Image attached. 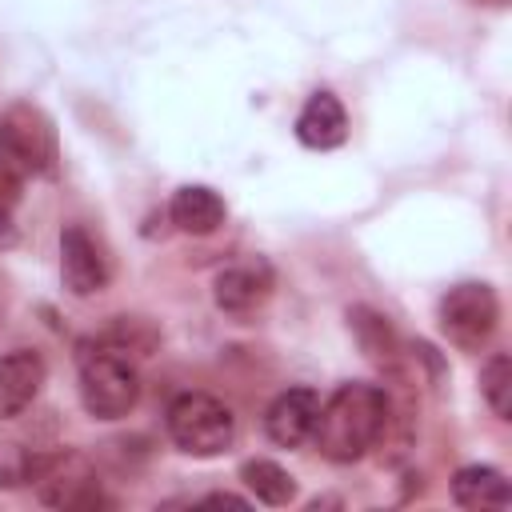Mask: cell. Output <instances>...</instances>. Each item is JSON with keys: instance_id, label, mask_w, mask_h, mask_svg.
<instances>
[{"instance_id": "1", "label": "cell", "mask_w": 512, "mask_h": 512, "mask_svg": "<svg viewBox=\"0 0 512 512\" xmlns=\"http://www.w3.org/2000/svg\"><path fill=\"white\" fill-rule=\"evenodd\" d=\"M384 424H388V396L376 384H340L320 404L312 440L328 460L352 464L376 444Z\"/></svg>"}, {"instance_id": "2", "label": "cell", "mask_w": 512, "mask_h": 512, "mask_svg": "<svg viewBox=\"0 0 512 512\" xmlns=\"http://www.w3.org/2000/svg\"><path fill=\"white\" fill-rule=\"evenodd\" d=\"M80 400L96 420H120L140 400V372L124 348H84L80 352Z\"/></svg>"}, {"instance_id": "3", "label": "cell", "mask_w": 512, "mask_h": 512, "mask_svg": "<svg viewBox=\"0 0 512 512\" xmlns=\"http://www.w3.org/2000/svg\"><path fill=\"white\" fill-rule=\"evenodd\" d=\"M168 436L188 456H220L236 440V416L208 392H180L168 404Z\"/></svg>"}, {"instance_id": "4", "label": "cell", "mask_w": 512, "mask_h": 512, "mask_svg": "<svg viewBox=\"0 0 512 512\" xmlns=\"http://www.w3.org/2000/svg\"><path fill=\"white\" fill-rule=\"evenodd\" d=\"M60 160L56 128L36 104H12L0 116V164L20 176H52Z\"/></svg>"}, {"instance_id": "5", "label": "cell", "mask_w": 512, "mask_h": 512, "mask_svg": "<svg viewBox=\"0 0 512 512\" xmlns=\"http://www.w3.org/2000/svg\"><path fill=\"white\" fill-rule=\"evenodd\" d=\"M496 320H500V304L488 284L468 280L448 288V296L440 300V328L460 348H480L496 332Z\"/></svg>"}, {"instance_id": "6", "label": "cell", "mask_w": 512, "mask_h": 512, "mask_svg": "<svg viewBox=\"0 0 512 512\" xmlns=\"http://www.w3.org/2000/svg\"><path fill=\"white\" fill-rule=\"evenodd\" d=\"M60 276L72 296H92L108 284V260L80 224H68L60 232Z\"/></svg>"}, {"instance_id": "7", "label": "cell", "mask_w": 512, "mask_h": 512, "mask_svg": "<svg viewBox=\"0 0 512 512\" xmlns=\"http://www.w3.org/2000/svg\"><path fill=\"white\" fill-rule=\"evenodd\" d=\"M44 376H48L44 356L32 348H16V352L0 356V420L20 416L36 400Z\"/></svg>"}, {"instance_id": "8", "label": "cell", "mask_w": 512, "mask_h": 512, "mask_svg": "<svg viewBox=\"0 0 512 512\" xmlns=\"http://www.w3.org/2000/svg\"><path fill=\"white\" fill-rule=\"evenodd\" d=\"M316 412H320V396L312 388H288L280 392L268 412H264V428L268 436L280 444V448H296L312 436V424H316Z\"/></svg>"}, {"instance_id": "9", "label": "cell", "mask_w": 512, "mask_h": 512, "mask_svg": "<svg viewBox=\"0 0 512 512\" xmlns=\"http://www.w3.org/2000/svg\"><path fill=\"white\" fill-rule=\"evenodd\" d=\"M272 292V272L268 264L260 260H248V264H232L216 276L212 284V296H216V308L232 312V316H244L252 308H260Z\"/></svg>"}, {"instance_id": "10", "label": "cell", "mask_w": 512, "mask_h": 512, "mask_svg": "<svg viewBox=\"0 0 512 512\" xmlns=\"http://www.w3.org/2000/svg\"><path fill=\"white\" fill-rule=\"evenodd\" d=\"M296 136L308 148H336V144H344V136H348L344 104L332 92H312L308 104L296 116Z\"/></svg>"}, {"instance_id": "11", "label": "cell", "mask_w": 512, "mask_h": 512, "mask_svg": "<svg viewBox=\"0 0 512 512\" xmlns=\"http://www.w3.org/2000/svg\"><path fill=\"white\" fill-rule=\"evenodd\" d=\"M168 212H172V224L180 232H188V236H208V232H216L224 224V200L204 184L176 188Z\"/></svg>"}, {"instance_id": "12", "label": "cell", "mask_w": 512, "mask_h": 512, "mask_svg": "<svg viewBox=\"0 0 512 512\" xmlns=\"http://www.w3.org/2000/svg\"><path fill=\"white\" fill-rule=\"evenodd\" d=\"M452 496L464 508H508L512 504V488L504 480V472L488 468V464H468L452 476Z\"/></svg>"}, {"instance_id": "13", "label": "cell", "mask_w": 512, "mask_h": 512, "mask_svg": "<svg viewBox=\"0 0 512 512\" xmlns=\"http://www.w3.org/2000/svg\"><path fill=\"white\" fill-rule=\"evenodd\" d=\"M240 480L256 492V500L276 504V508L296 496V480H292L280 464H272V460H248V464L240 468Z\"/></svg>"}, {"instance_id": "14", "label": "cell", "mask_w": 512, "mask_h": 512, "mask_svg": "<svg viewBox=\"0 0 512 512\" xmlns=\"http://www.w3.org/2000/svg\"><path fill=\"white\" fill-rule=\"evenodd\" d=\"M480 392H484L488 408H492L500 420L512 416V360H508L504 352H496V356L480 368Z\"/></svg>"}, {"instance_id": "15", "label": "cell", "mask_w": 512, "mask_h": 512, "mask_svg": "<svg viewBox=\"0 0 512 512\" xmlns=\"http://www.w3.org/2000/svg\"><path fill=\"white\" fill-rule=\"evenodd\" d=\"M200 504H204V508H236V512H244V508H248V500H240V496H228V492H216V496H204Z\"/></svg>"}, {"instance_id": "16", "label": "cell", "mask_w": 512, "mask_h": 512, "mask_svg": "<svg viewBox=\"0 0 512 512\" xmlns=\"http://www.w3.org/2000/svg\"><path fill=\"white\" fill-rule=\"evenodd\" d=\"M12 236H16L12 232V208H0V248L12 244Z\"/></svg>"}]
</instances>
